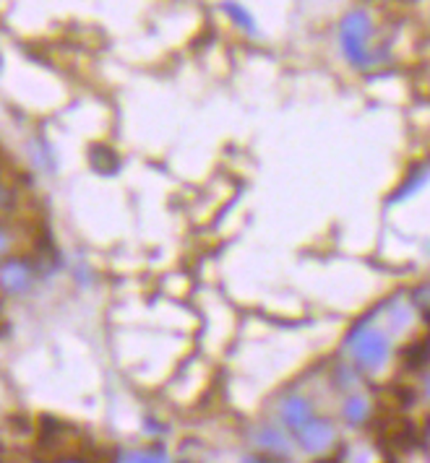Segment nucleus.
<instances>
[{"label":"nucleus","instance_id":"1","mask_svg":"<svg viewBox=\"0 0 430 463\" xmlns=\"http://www.w3.org/2000/svg\"><path fill=\"white\" fill-rule=\"evenodd\" d=\"M373 34H376V24L368 11L352 8L344 14L337 26V37H339V50L347 58V63L366 71V68H373L376 61H381L378 50L373 47Z\"/></svg>","mask_w":430,"mask_h":463},{"label":"nucleus","instance_id":"2","mask_svg":"<svg viewBox=\"0 0 430 463\" xmlns=\"http://www.w3.org/2000/svg\"><path fill=\"white\" fill-rule=\"evenodd\" d=\"M344 349H347L349 362L355 367H360L366 373H376V370L387 367L394 344H391L388 331L373 326L370 320H363L349 331V336L344 341Z\"/></svg>","mask_w":430,"mask_h":463},{"label":"nucleus","instance_id":"3","mask_svg":"<svg viewBox=\"0 0 430 463\" xmlns=\"http://www.w3.org/2000/svg\"><path fill=\"white\" fill-rule=\"evenodd\" d=\"M43 284V266L32 253L8 255L0 260V299L22 302Z\"/></svg>","mask_w":430,"mask_h":463},{"label":"nucleus","instance_id":"4","mask_svg":"<svg viewBox=\"0 0 430 463\" xmlns=\"http://www.w3.org/2000/svg\"><path fill=\"white\" fill-rule=\"evenodd\" d=\"M295 445L301 448L305 456H326L337 440H339V432H337V424L329 420V417H313L308 424H302L301 430L292 435Z\"/></svg>","mask_w":430,"mask_h":463},{"label":"nucleus","instance_id":"5","mask_svg":"<svg viewBox=\"0 0 430 463\" xmlns=\"http://www.w3.org/2000/svg\"><path fill=\"white\" fill-rule=\"evenodd\" d=\"M251 445L256 448V453L269 456L274 461H284L290 458V453L295 450V440L292 435L282 427L280 421H261L251 432Z\"/></svg>","mask_w":430,"mask_h":463},{"label":"nucleus","instance_id":"6","mask_svg":"<svg viewBox=\"0 0 430 463\" xmlns=\"http://www.w3.org/2000/svg\"><path fill=\"white\" fill-rule=\"evenodd\" d=\"M313 417H316L313 403L305 399V396H301V393H290V396H284L277 403V421H280L290 435H295L302 424H308Z\"/></svg>","mask_w":430,"mask_h":463},{"label":"nucleus","instance_id":"7","mask_svg":"<svg viewBox=\"0 0 430 463\" xmlns=\"http://www.w3.org/2000/svg\"><path fill=\"white\" fill-rule=\"evenodd\" d=\"M24 253V230L8 216H0V260Z\"/></svg>","mask_w":430,"mask_h":463},{"label":"nucleus","instance_id":"8","mask_svg":"<svg viewBox=\"0 0 430 463\" xmlns=\"http://www.w3.org/2000/svg\"><path fill=\"white\" fill-rule=\"evenodd\" d=\"M370 414H373V403L368 396L363 393H352V396H347L342 403V420L349 424V427H360V424H366L370 420Z\"/></svg>","mask_w":430,"mask_h":463},{"label":"nucleus","instance_id":"9","mask_svg":"<svg viewBox=\"0 0 430 463\" xmlns=\"http://www.w3.org/2000/svg\"><path fill=\"white\" fill-rule=\"evenodd\" d=\"M115 463H172V456L159 445H144V448L123 450Z\"/></svg>","mask_w":430,"mask_h":463},{"label":"nucleus","instance_id":"10","mask_svg":"<svg viewBox=\"0 0 430 463\" xmlns=\"http://www.w3.org/2000/svg\"><path fill=\"white\" fill-rule=\"evenodd\" d=\"M222 11H225V16L235 24L240 32H245V34H258L256 16H253L243 3H237V0H225V3H222Z\"/></svg>","mask_w":430,"mask_h":463},{"label":"nucleus","instance_id":"11","mask_svg":"<svg viewBox=\"0 0 430 463\" xmlns=\"http://www.w3.org/2000/svg\"><path fill=\"white\" fill-rule=\"evenodd\" d=\"M428 177H430V169L428 167L415 169V172H412V177H409L407 183L397 188V195H394V201H407L409 195H415L417 190H420V188H423V185H425V183H428Z\"/></svg>","mask_w":430,"mask_h":463},{"label":"nucleus","instance_id":"12","mask_svg":"<svg viewBox=\"0 0 430 463\" xmlns=\"http://www.w3.org/2000/svg\"><path fill=\"white\" fill-rule=\"evenodd\" d=\"M55 463H94L89 456H84V453H61L58 458H55Z\"/></svg>","mask_w":430,"mask_h":463},{"label":"nucleus","instance_id":"13","mask_svg":"<svg viewBox=\"0 0 430 463\" xmlns=\"http://www.w3.org/2000/svg\"><path fill=\"white\" fill-rule=\"evenodd\" d=\"M243 463H282L274 461V458H269V456H261V453H251V456H245Z\"/></svg>","mask_w":430,"mask_h":463},{"label":"nucleus","instance_id":"14","mask_svg":"<svg viewBox=\"0 0 430 463\" xmlns=\"http://www.w3.org/2000/svg\"><path fill=\"white\" fill-rule=\"evenodd\" d=\"M425 393H428V399H430V378L425 380Z\"/></svg>","mask_w":430,"mask_h":463},{"label":"nucleus","instance_id":"15","mask_svg":"<svg viewBox=\"0 0 430 463\" xmlns=\"http://www.w3.org/2000/svg\"><path fill=\"white\" fill-rule=\"evenodd\" d=\"M24 463H44V461H24Z\"/></svg>","mask_w":430,"mask_h":463},{"label":"nucleus","instance_id":"16","mask_svg":"<svg viewBox=\"0 0 430 463\" xmlns=\"http://www.w3.org/2000/svg\"><path fill=\"white\" fill-rule=\"evenodd\" d=\"M428 435H430V424H428Z\"/></svg>","mask_w":430,"mask_h":463}]
</instances>
